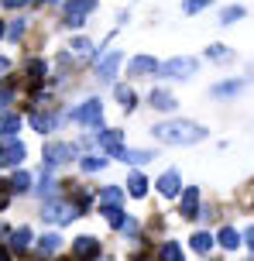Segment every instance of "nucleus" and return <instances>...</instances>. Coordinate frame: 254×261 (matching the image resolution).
I'll list each match as a JSON object with an SVG mask.
<instances>
[{
	"label": "nucleus",
	"mask_w": 254,
	"mask_h": 261,
	"mask_svg": "<svg viewBox=\"0 0 254 261\" xmlns=\"http://www.w3.org/2000/svg\"><path fill=\"white\" fill-rule=\"evenodd\" d=\"M151 134L165 144H196L206 138V127L192 124V120H168V124H158L151 127Z\"/></svg>",
	"instance_id": "f257e3e1"
},
{
	"label": "nucleus",
	"mask_w": 254,
	"mask_h": 261,
	"mask_svg": "<svg viewBox=\"0 0 254 261\" xmlns=\"http://www.w3.org/2000/svg\"><path fill=\"white\" fill-rule=\"evenodd\" d=\"M196 69H200V62H196V59H168V62L158 65V72L165 79H186V76H192Z\"/></svg>",
	"instance_id": "f03ea898"
},
{
	"label": "nucleus",
	"mask_w": 254,
	"mask_h": 261,
	"mask_svg": "<svg viewBox=\"0 0 254 261\" xmlns=\"http://www.w3.org/2000/svg\"><path fill=\"white\" fill-rule=\"evenodd\" d=\"M96 11V0H72L66 7V24L69 28H82L86 24V14Z\"/></svg>",
	"instance_id": "7ed1b4c3"
},
{
	"label": "nucleus",
	"mask_w": 254,
	"mask_h": 261,
	"mask_svg": "<svg viewBox=\"0 0 254 261\" xmlns=\"http://www.w3.org/2000/svg\"><path fill=\"white\" fill-rule=\"evenodd\" d=\"M76 155V151H72V144H62V141H52V144H45V165H48V169H59V165H66L69 158Z\"/></svg>",
	"instance_id": "20e7f679"
},
{
	"label": "nucleus",
	"mask_w": 254,
	"mask_h": 261,
	"mask_svg": "<svg viewBox=\"0 0 254 261\" xmlns=\"http://www.w3.org/2000/svg\"><path fill=\"white\" fill-rule=\"evenodd\" d=\"M72 120H76V124L100 127V120H103V107H100V100H86L79 110H72Z\"/></svg>",
	"instance_id": "39448f33"
},
{
	"label": "nucleus",
	"mask_w": 254,
	"mask_h": 261,
	"mask_svg": "<svg viewBox=\"0 0 254 261\" xmlns=\"http://www.w3.org/2000/svg\"><path fill=\"white\" fill-rule=\"evenodd\" d=\"M24 158V144L21 141H4L0 144V169H17Z\"/></svg>",
	"instance_id": "423d86ee"
},
{
	"label": "nucleus",
	"mask_w": 254,
	"mask_h": 261,
	"mask_svg": "<svg viewBox=\"0 0 254 261\" xmlns=\"http://www.w3.org/2000/svg\"><path fill=\"white\" fill-rule=\"evenodd\" d=\"M41 217H45V220H52V223H66V220H72V217H76V210L66 206V203H55V199H48Z\"/></svg>",
	"instance_id": "0eeeda50"
},
{
	"label": "nucleus",
	"mask_w": 254,
	"mask_h": 261,
	"mask_svg": "<svg viewBox=\"0 0 254 261\" xmlns=\"http://www.w3.org/2000/svg\"><path fill=\"white\" fill-rule=\"evenodd\" d=\"M93 254H100V241L96 237H76L72 241V258L76 261H86V258H93Z\"/></svg>",
	"instance_id": "6e6552de"
},
{
	"label": "nucleus",
	"mask_w": 254,
	"mask_h": 261,
	"mask_svg": "<svg viewBox=\"0 0 254 261\" xmlns=\"http://www.w3.org/2000/svg\"><path fill=\"white\" fill-rule=\"evenodd\" d=\"M121 130H100V134H96V141H100V148H103V151H107L110 158H121Z\"/></svg>",
	"instance_id": "1a4fd4ad"
},
{
	"label": "nucleus",
	"mask_w": 254,
	"mask_h": 261,
	"mask_svg": "<svg viewBox=\"0 0 254 261\" xmlns=\"http://www.w3.org/2000/svg\"><path fill=\"white\" fill-rule=\"evenodd\" d=\"M155 72H158V62L151 55H137L127 62V76H155Z\"/></svg>",
	"instance_id": "9d476101"
},
{
	"label": "nucleus",
	"mask_w": 254,
	"mask_h": 261,
	"mask_svg": "<svg viewBox=\"0 0 254 261\" xmlns=\"http://www.w3.org/2000/svg\"><path fill=\"white\" fill-rule=\"evenodd\" d=\"M182 217H186V220L200 217V189H196V186H189L186 193H182Z\"/></svg>",
	"instance_id": "9b49d317"
},
{
	"label": "nucleus",
	"mask_w": 254,
	"mask_h": 261,
	"mask_svg": "<svg viewBox=\"0 0 254 261\" xmlns=\"http://www.w3.org/2000/svg\"><path fill=\"white\" fill-rule=\"evenodd\" d=\"M117 69H121V52H110L107 59L100 62V79H103V83H114Z\"/></svg>",
	"instance_id": "f8f14e48"
},
{
	"label": "nucleus",
	"mask_w": 254,
	"mask_h": 261,
	"mask_svg": "<svg viewBox=\"0 0 254 261\" xmlns=\"http://www.w3.org/2000/svg\"><path fill=\"white\" fill-rule=\"evenodd\" d=\"M155 186H158L161 196H179V186H182V179H179V172H165V175H161Z\"/></svg>",
	"instance_id": "ddd939ff"
},
{
	"label": "nucleus",
	"mask_w": 254,
	"mask_h": 261,
	"mask_svg": "<svg viewBox=\"0 0 254 261\" xmlns=\"http://www.w3.org/2000/svg\"><path fill=\"white\" fill-rule=\"evenodd\" d=\"M100 213L107 217L110 227H121V230H124V223H127V220H124V210L117 206V203H100Z\"/></svg>",
	"instance_id": "4468645a"
},
{
	"label": "nucleus",
	"mask_w": 254,
	"mask_h": 261,
	"mask_svg": "<svg viewBox=\"0 0 254 261\" xmlns=\"http://www.w3.org/2000/svg\"><path fill=\"white\" fill-rule=\"evenodd\" d=\"M21 130V117L17 114H0V138H14Z\"/></svg>",
	"instance_id": "2eb2a0df"
},
{
	"label": "nucleus",
	"mask_w": 254,
	"mask_h": 261,
	"mask_svg": "<svg viewBox=\"0 0 254 261\" xmlns=\"http://www.w3.org/2000/svg\"><path fill=\"white\" fill-rule=\"evenodd\" d=\"M151 107H155V110H165V114H172V110H175V100L165 90H155V93H151Z\"/></svg>",
	"instance_id": "dca6fc26"
},
{
	"label": "nucleus",
	"mask_w": 254,
	"mask_h": 261,
	"mask_svg": "<svg viewBox=\"0 0 254 261\" xmlns=\"http://www.w3.org/2000/svg\"><path fill=\"white\" fill-rule=\"evenodd\" d=\"M216 241L223 244V248H230V251H237V244H241V234L234 230V227H223L220 234H216Z\"/></svg>",
	"instance_id": "f3484780"
},
{
	"label": "nucleus",
	"mask_w": 254,
	"mask_h": 261,
	"mask_svg": "<svg viewBox=\"0 0 254 261\" xmlns=\"http://www.w3.org/2000/svg\"><path fill=\"white\" fill-rule=\"evenodd\" d=\"M59 248H62V237H59V234H45L38 241V251H41V254H55Z\"/></svg>",
	"instance_id": "a211bd4d"
},
{
	"label": "nucleus",
	"mask_w": 254,
	"mask_h": 261,
	"mask_svg": "<svg viewBox=\"0 0 254 261\" xmlns=\"http://www.w3.org/2000/svg\"><path fill=\"white\" fill-rule=\"evenodd\" d=\"M27 244H31V230H27V227H17V230H14V237H11V248L14 251H24Z\"/></svg>",
	"instance_id": "6ab92c4d"
},
{
	"label": "nucleus",
	"mask_w": 254,
	"mask_h": 261,
	"mask_svg": "<svg viewBox=\"0 0 254 261\" xmlns=\"http://www.w3.org/2000/svg\"><path fill=\"white\" fill-rule=\"evenodd\" d=\"M124 162H131V165H141V162H148V158H155L151 151H141V148H127V151H121Z\"/></svg>",
	"instance_id": "aec40b11"
},
{
	"label": "nucleus",
	"mask_w": 254,
	"mask_h": 261,
	"mask_svg": "<svg viewBox=\"0 0 254 261\" xmlns=\"http://www.w3.org/2000/svg\"><path fill=\"white\" fill-rule=\"evenodd\" d=\"M210 248H213V237L206 234V230H200V234H192V251H200V254H206Z\"/></svg>",
	"instance_id": "412c9836"
},
{
	"label": "nucleus",
	"mask_w": 254,
	"mask_h": 261,
	"mask_svg": "<svg viewBox=\"0 0 254 261\" xmlns=\"http://www.w3.org/2000/svg\"><path fill=\"white\" fill-rule=\"evenodd\" d=\"M145 189H148L145 175H137V172H134L131 179H127V193H131V196H137V199H141V196H145Z\"/></svg>",
	"instance_id": "4be33fe9"
},
{
	"label": "nucleus",
	"mask_w": 254,
	"mask_h": 261,
	"mask_svg": "<svg viewBox=\"0 0 254 261\" xmlns=\"http://www.w3.org/2000/svg\"><path fill=\"white\" fill-rule=\"evenodd\" d=\"M161 261H182V248L175 241H165L161 244Z\"/></svg>",
	"instance_id": "5701e85b"
},
{
	"label": "nucleus",
	"mask_w": 254,
	"mask_h": 261,
	"mask_svg": "<svg viewBox=\"0 0 254 261\" xmlns=\"http://www.w3.org/2000/svg\"><path fill=\"white\" fill-rule=\"evenodd\" d=\"M31 124L45 134V130H52V124H55V117H48V114H31Z\"/></svg>",
	"instance_id": "b1692460"
},
{
	"label": "nucleus",
	"mask_w": 254,
	"mask_h": 261,
	"mask_svg": "<svg viewBox=\"0 0 254 261\" xmlns=\"http://www.w3.org/2000/svg\"><path fill=\"white\" fill-rule=\"evenodd\" d=\"M114 93H117V100H121V107H124V110H134V93L127 90V86H117Z\"/></svg>",
	"instance_id": "393cba45"
},
{
	"label": "nucleus",
	"mask_w": 254,
	"mask_h": 261,
	"mask_svg": "<svg viewBox=\"0 0 254 261\" xmlns=\"http://www.w3.org/2000/svg\"><path fill=\"white\" fill-rule=\"evenodd\" d=\"M107 165V158H96V155H86L82 158V172H100Z\"/></svg>",
	"instance_id": "a878e982"
},
{
	"label": "nucleus",
	"mask_w": 254,
	"mask_h": 261,
	"mask_svg": "<svg viewBox=\"0 0 254 261\" xmlns=\"http://www.w3.org/2000/svg\"><path fill=\"white\" fill-rule=\"evenodd\" d=\"M244 17V7H227V11L220 14V24H234V21H241Z\"/></svg>",
	"instance_id": "bb28decb"
},
{
	"label": "nucleus",
	"mask_w": 254,
	"mask_h": 261,
	"mask_svg": "<svg viewBox=\"0 0 254 261\" xmlns=\"http://www.w3.org/2000/svg\"><path fill=\"white\" fill-rule=\"evenodd\" d=\"M206 55H210V59H216V62H227V59H230L227 45H210V48H206Z\"/></svg>",
	"instance_id": "cd10ccee"
},
{
	"label": "nucleus",
	"mask_w": 254,
	"mask_h": 261,
	"mask_svg": "<svg viewBox=\"0 0 254 261\" xmlns=\"http://www.w3.org/2000/svg\"><path fill=\"white\" fill-rule=\"evenodd\" d=\"M27 186H31L27 172H17V175H14V182H11V189H14V193H27Z\"/></svg>",
	"instance_id": "c85d7f7f"
},
{
	"label": "nucleus",
	"mask_w": 254,
	"mask_h": 261,
	"mask_svg": "<svg viewBox=\"0 0 254 261\" xmlns=\"http://www.w3.org/2000/svg\"><path fill=\"white\" fill-rule=\"evenodd\" d=\"M100 203H121V189H117V186H107V189L100 193Z\"/></svg>",
	"instance_id": "c756f323"
},
{
	"label": "nucleus",
	"mask_w": 254,
	"mask_h": 261,
	"mask_svg": "<svg viewBox=\"0 0 254 261\" xmlns=\"http://www.w3.org/2000/svg\"><path fill=\"white\" fill-rule=\"evenodd\" d=\"M203 7H210V0H186V4H182V14H196V11H203Z\"/></svg>",
	"instance_id": "7c9ffc66"
},
{
	"label": "nucleus",
	"mask_w": 254,
	"mask_h": 261,
	"mask_svg": "<svg viewBox=\"0 0 254 261\" xmlns=\"http://www.w3.org/2000/svg\"><path fill=\"white\" fill-rule=\"evenodd\" d=\"M27 72H31L35 79H41V72H45V62H41V59H35V62L27 65Z\"/></svg>",
	"instance_id": "2f4dec72"
},
{
	"label": "nucleus",
	"mask_w": 254,
	"mask_h": 261,
	"mask_svg": "<svg viewBox=\"0 0 254 261\" xmlns=\"http://www.w3.org/2000/svg\"><path fill=\"white\" fill-rule=\"evenodd\" d=\"M7 35H11V38L17 41V38H21V35H24V21H14V24H11V31H7Z\"/></svg>",
	"instance_id": "473e14b6"
},
{
	"label": "nucleus",
	"mask_w": 254,
	"mask_h": 261,
	"mask_svg": "<svg viewBox=\"0 0 254 261\" xmlns=\"http://www.w3.org/2000/svg\"><path fill=\"white\" fill-rule=\"evenodd\" d=\"M11 96H14V93L7 90V86H0V110H4V103H11Z\"/></svg>",
	"instance_id": "72a5a7b5"
},
{
	"label": "nucleus",
	"mask_w": 254,
	"mask_h": 261,
	"mask_svg": "<svg viewBox=\"0 0 254 261\" xmlns=\"http://www.w3.org/2000/svg\"><path fill=\"white\" fill-rule=\"evenodd\" d=\"M72 48H76V52H90V41H86V38H76V41H72Z\"/></svg>",
	"instance_id": "f704fd0d"
},
{
	"label": "nucleus",
	"mask_w": 254,
	"mask_h": 261,
	"mask_svg": "<svg viewBox=\"0 0 254 261\" xmlns=\"http://www.w3.org/2000/svg\"><path fill=\"white\" fill-rule=\"evenodd\" d=\"M234 90H241V83H223V86H216V93H234Z\"/></svg>",
	"instance_id": "c9c22d12"
},
{
	"label": "nucleus",
	"mask_w": 254,
	"mask_h": 261,
	"mask_svg": "<svg viewBox=\"0 0 254 261\" xmlns=\"http://www.w3.org/2000/svg\"><path fill=\"white\" fill-rule=\"evenodd\" d=\"M244 241H247V248L254 251V227H247V230H244Z\"/></svg>",
	"instance_id": "e433bc0d"
},
{
	"label": "nucleus",
	"mask_w": 254,
	"mask_h": 261,
	"mask_svg": "<svg viewBox=\"0 0 254 261\" xmlns=\"http://www.w3.org/2000/svg\"><path fill=\"white\" fill-rule=\"evenodd\" d=\"M24 4H27V0H4V7H11V11H14V7H24Z\"/></svg>",
	"instance_id": "4c0bfd02"
},
{
	"label": "nucleus",
	"mask_w": 254,
	"mask_h": 261,
	"mask_svg": "<svg viewBox=\"0 0 254 261\" xmlns=\"http://www.w3.org/2000/svg\"><path fill=\"white\" fill-rule=\"evenodd\" d=\"M7 69H11V62H7V59H0V72H7Z\"/></svg>",
	"instance_id": "58836bf2"
},
{
	"label": "nucleus",
	"mask_w": 254,
	"mask_h": 261,
	"mask_svg": "<svg viewBox=\"0 0 254 261\" xmlns=\"http://www.w3.org/2000/svg\"><path fill=\"white\" fill-rule=\"evenodd\" d=\"M0 261H11V254H7V251L0 248Z\"/></svg>",
	"instance_id": "ea45409f"
},
{
	"label": "nucleus",
	"mask_w": 254,
	"mask_h": 261,
	"mask_svg": "<svg viewBox=\"0 0 254 261\" xmlns=\"http://www.w3.org/2000/svg\"><path fill=\"white\" fill-rule=\"evenodd\" d=\"M0 35H4V21H0Z\"/></svg>",
	"instance_id": "a19ab883"
},
{
	"label": "nucleus",
	"mask_w": 254,
	"mask_h": 261,
	"mask_svg": "<svg viewBox=\"0 0 254 261\" xmlns=\"http://www.w3.org/2000/svg\"><path fill=\"white\" fill-rule=\"evenodd\" d=\"M45 4H59V0H45Z\"/></svg>",
	"instance_id": "79ce46f5"
}]
</instances>
